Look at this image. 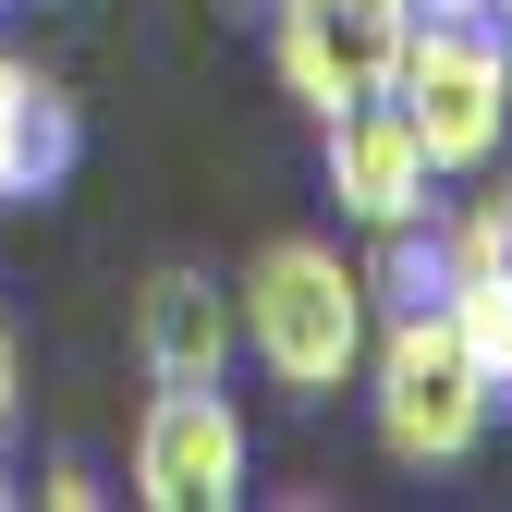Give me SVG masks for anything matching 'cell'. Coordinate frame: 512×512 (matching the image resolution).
I'll list each match as a JSON object with an SVG mask.
<instances>
[{
  "label": "cell",
  "instance_id": "cell-1",
  "mask_svg": "<svg viewBox=\"0 0 512 512\" xmlns=\"http://www.w3.org/2000/svg\"><path fill=\"white\" fill-rule=\"evenodd\" d=\"M378 98L415 122V147H427L439 183L488 171L500 135H512V13H500V0H415L403 61H391Z\"/></svg>",
  "mask_w": 512,
  "mask_h": 512
},
{
  "label": "cell",
  "instance_id": "cell-12",
  "mask_svg": "<svg viewBox=\"0 0 512 512\" xmlns=\"http://www.w3.org/2000/svg\"><path fill=\"white\" fill-rule=\"evenodd\" d=\"M220 13H269V0H220Z\"/></svg>",
  "mask_w": 512,
  "mask_h": 512
},
{
  "label": "cell",
  "instance_id": "cell-7",
  "mask_svg": "<svg viewBox=\"0 0 512 512\" xmlns=\"http://www.w3.org/2000/svg\"><path fill=\"white\" fill-rule=\"evenodd\" d=\"M135 366L147 378H232V281L159 269L135 293Z\"/></svg>",
  "mask_w": 512,
  "mask_h": 512
},
{
  "label": "cell",
  "instance_id": "cell-5",
  "mask_svg": "<svg viewBox=\"0 0 512 512\" xmlns=\"http://www.w3.org/2000/svg\"><path fill=\"white\" fill-rule=\"evenodd\" d=\"M403 25H415V0H269L281 74H293V98H305L317 122L391 86V61H403Z\"/></svg>",
  "mask_w": 512,
  "mask_h": 512
},
{
  "label": "cell",
  "instance_id": "cell-11",
  "mask_svg": "<svg viewBox=\"0 0 512 512\" xmlns=\"http://www.w3.org/2000/svg\"><path fill=\"white\" fill-rule=\"evenodd\" d=\"M0 427H13V342H0Z\"/></svg>",
  "mask_w": 512,
  "mask_h": 512
},
{
  "label": "cell",
  "instance_id": "cell-14",
  "mask_svg": "<svg viewBox=\"0 0 512 512\" xmlns=\"http://www.w3.org/2000/svg\"><path fill=\"white\" fill-rule=\"evenodd\" d=\"M500 13H512V0H500Z\"/></svg>",
  "mask_w": 512,
  "mask_h": 512
},
{
  "label": "cell",
  "instance_id": "cell-4",
  "mask_svg": "<svg viewBox=\"0 0 512 512\" xmlns=\"http://www.w3.org/2000/svg\"><path fill=\"white\" fill-rule=\"evenodd\" d=\"M244 415L220 378H159L135 415V500L147 512H232L244 500Z\"/></svg>",
  "mask_w": 512,
  "mask_h": 512
},
{
  "label": "cell",
  "instance_id": "cell-10",
  "mask_svg": "<svg viewBox=\"0 0 512 512\" xmlns=\"http://www.w3.org/2000/svg\"><path fill=\"white\" fill-rule=\"evenodd\" d=\"M439 317H452V342L476 354V378L512 403V269H500V256H464V244H452V293H439Z\"/></svg>",
  "mask_w": 512,
  "mask_h": 512
},
{
  "label": "cell",
  "instance_id": "cell-2",
  "mask_svg": "<svg viewBox=\"0 0 512 512\" xmlns=\"http://www.w3.org/2000/svg\"><path fill=\"white\" fill-rule=\"evenodd\" d=\"M366 269L354 256H330L317 232H281V244H256V269L232 281V342L281 378L293 403L317 391H342V378L366 366Z\"/></svg>",
  "mask_w": 512,
  "mask_h": 512
},
{
  "label": "cell",
  "instance_id": "cell-9",
  "mask_svg": "<svg viewBox=\"0 0 512 512\" xmlns=\"http://www.w3.org/2000/svg\"><path fill=\"white\" fill-rule=\"evenodd\" d=\"M439 293H452V220H391L378 232V256H366V317H427Z\"/></svg>",
  "mask_w": 512,
  "mask_h": 512
},
{
  "label": "cell",
  "instance_id": "cell-13",
  "mask_svg": "<svg viewBox=\"0 0 512 512\" xmlns=\"http://www.w3.org/2000/svg\"><path fill=\"white\" fill-rule=\"evenodd\" d=\"M0 500H13V488H0Z\"/></svg>",
  "mask_w": 512,
  "mask_h": 512
},
{
  "label": "cell",
  "instance_id": "cell-6",
  "mask_svg": "<svg viewBox=\"0 0 512 512\" xmlns=\"http://www.w3.org/2000/svg\"><path fill=\"white\" fill-rule=\"evenodd\" d=\"M317 135H330V208H342L354 232H391V220H427V208H439V171H427L415 122H403L391 98H354V110L317 122Z\"/></svg>",
  "mask_w": 512,
  "mask_h": 512
},
{
  "label": "cell",
  "instance_id": "cell-8",
  "mask_svg": "<svg viewBox=\"0 0 512 512\" xmlns=\"http://www.w3.org/2000/svg\"><path fill=\"white\" fill-rule=\"evenodd\" d=\"M74 147H86L74 98H61V86L37 74V61H13V49H0V208H25V196H61Z\"/></svg>",
  "mask_w": 512,
  "mask_h": 512
},
{
  "label": "cell",
  "instance_id": "cell-3",
  "mask_svg": "<svg viewBox=\"0 0 512 512\" xmlns=\"http://www.w3.org/2000/svg\"><path fill=\"white\" fill-rule=\"evenodd\" d=\"M366 354H378V439H391V464H464L476 439H488V415H500V391L476 378V354L452 342V317H378L366 330Z\"/></svg>",
  "mask_w": 512,
  "mask_h": 512
}]
</instances>
